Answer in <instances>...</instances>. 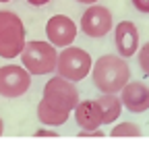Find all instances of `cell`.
<instances>
[{
  "instance_id": "cell-1",
  "label": "cell",
  "mask_w": 149,
  "mask_h": 145,
  "mask_svg": "<svg viewBox=\"0 0 149 145\" xmlns=\"http://www.w3.org/2000/svg\"><path fill=\"white\" fill-rule=\"evenodd\" d=\"M79 102V91L72 81L64 77H52L44 85L42 102L37 104V120L46 126H60Z\"/></svg>"
},
{
  "instance_id": "cell-2",
  "label": "cell",
  "mask_w": 149,
  "mask_h": 145,
  "mask_svg": "<svg viewBox=\"0 0 149 145\" xmlns=\"http://www.w3.org/2000/svg\"><path fill=\"white\" fill-rule=\"evenodd\" d=\"M91 77L102 93H118L130 79V68L120 54H104L91 64Z\"/></svg>"
},
{
  "instance_id": "cell-3",
  "label": "cell",
  "mask_w": 149,
  "mask_h": 145,
  "mask_svg": "<svg viewBox=\"0 0 149 145\" xmlns=\"http://www.w3.org/2000/svg\"><path fill=\"white\" fill-rule=\"evenodd\" d=\"M25 46V25L13 10H0V56L17 58Z\"/></svg>"
},
{
  "instance_id": "cell-4",
  "label": "cell",
  "mask_w": 149,
  "mask_h": 145,
  "mask_svg": "<svg viewBox=\"0 0 149 145\" xmlns=\"http://www.w3.org/2000/svg\"><path fill=\"white\" fill-rule=\"evenodd\" d=\"M91 54L83 48H77V46H64L62 52H58V58H56V72L60 77L77 83V81H83L89 70H91Z\"/></svg>"
},
{
  "instance_id": "cell-5",
  "label": "cell",
  "mask_w": 149,
  "mask_h": 145,
  "mask_svg": "<svg viewBox=\"0 0 149 145\" xmlns=\"http://www.w3.org/2000/svg\"><path fill=\"white\" fill-rule=\"evenodd\" d=\"M58 52L50 42H25L21 50V62L29 75H50L56 68Z\"/></svg>"
},
{
  "instance_id": "cell-6",
  "label": "cell",
  "mask_w": 149,
  "mask_h": 145,
  "mask_svg": "<svg viewBox=\"0 0 149 145\" xmlns=\"http://www.w3.org/2000/svg\"><path fill=\"white\" fill-rule=\"evenodd\" d=\"M31 85V75L25 66L6 64L0 66V96L2 98H19L23 96Z\"/></svg>"
},
{
  "instance_id": "cell-7",
  "label": "cell",
  "mask_w": 149,
  "mask_h": 145,
  "mask_svg": "<svg viewBox=\"0 0 149 145\" xmlns=\"http://www.w3.org/2000/svg\"><path fill=\"white\" fill-rule=\"evenodd\" d=\"M46 35L54 48H64L70 46L77 38V25L66 15H54L46 23Z\"/></svg>"
},
{
  "instance_id": "cell-8",
  "label": "cell",
  "mask_w": 149,
  "mask_h": 145,
  "mask_svg": "<svg viewBox=\"0 0 149 145\" xmlns=\"http://www.w3.org/2000/svg\"><path fill=\"white\" fill-rule=\"evenodd\" d=\"M81 29L89 38H104L112 29V13L106 6L91 4L81 17Z\"/></svg>"
},
{
  "instance_id": "cell-9",
  "label": "cell",
  "mask_w": 149,
  "mask_h": 145,
  "mask_svg": "<svg viewBox=\"0 0 149 145\" xmlns=\"http://www.w3.org/2000/svg\"><path fill=\"white\" fill-rule=\"evenodd\" d=\"M120 102L126 110L135 112V114H141V112H147L149 108V89L143 81H126L124 87L120 89Z\"/></svg>"
},
{
  "instance_id": "cell-10",
  "label": "cell",
  "mask_w": 149,
  "mask_h": 145,
  "mask_svg": "<svg viewBox=\"0 0 149 145\" xmlns=\"http://www.w3.org/2000/svg\"><path fill=\"white\" fill-rule=\"evenodd\" d=\"M114 44L122 58L135 56L139 50V29L130 21H120L114 31Z\"/></svg>"
},
{
  "instance_id": "cell-11",
  "label": "cell",
  "mask_w": 149,
  "mask_h": 145,
  "mask_svg": "<svg viewBox=\"0 0 149 145\" xmlns=\"http://www.w3.org/2000/svg\"><path fill=\"white\" fill-rule=\"evenodd\" d=\"M74 112V120L81 126V131H93L102 126V110L97 100H85V102H77V106L72 108Z\"/></svg>"
},
{
  "instance_id": "cell-12",
  "label": "cell",
  "mask_w": 149,
  "mask_h": 145,
  "mask_svg": "<svg viewBox=\"0 0 149 145\" xmlns=\"http://www.w3.org/2000/svg\"><path fill=\"white\" fill-rule=\"evenodd\" d=\"M97 104L102 110V124H112L122 112V102L116 93H102Z\"/></svg>"
},
{
  "instance_id": "cell-13",
  "label": "cell",
  "mask_w": 149,
  "mask_h": 145,
  "mask_svg": "<svg viewBox=\"0 0 149 145\" xmlns=\"http://www.w3.org/2000/svg\"><path fill=\"white\" fill-rule=\"evenodd\" d=\"M110 135L112 137H139L141 129L137 124H133V122H120V124H116L114 129H112Z\"/></svg>"
},
{
  "instance_id": "cell-14",
  "label": "cell",
  "mask_w": 149,
  "mask_h": 145,
  "mask_svg": "<svg viewBox=\"0 0 149 145\" xmlns=\"http://www.w3.org/2000/svg\"><path fill=\"white\" fill-rule=\"evenodd\" d=\"M147 52H149V48L147 46H143L141 50H139V62H141V68H143V72H147Z\"/></svg>"
},
{
  "instance_id": "cell-15",
  "label": "cell",
  "mask_w": 149,
  "mask_h": 145,
  "mask_svg": "<svg viewBox=\"0 0 149 145\" xmlns=\"http://www.w3.org/2000/svg\"><path fill=\"white\" fill-rule=\"evenodd\" d=\"M133 6H135L139 13L147 15V13H149V0H133Z\"/></svg>"
},
{
  "instance_id": "cell-16",
  "label": "cell",
  "mask_w": 149,
  "mask_h": 145,
  "mask_svg": "<svg viewBox=\"0 0 149 145\" xmlns=\"http://www.w3.org/2000/svg\"><path fill=\"white\" fill-rule=\"evenodd\" d=\"M35 137H58V133H54L52 129H50V131L40 129V131H35Z\"/></svg>"
},
{
  "instance_id": "cell-17",
  "label": "cell",
  "mask_w": 149,
  "mask_h": 145,
  "mask_svg": "<svg viewBox=\"0 0 149 145\" xmlns=\"http://www.w3.org/2000/svg\"><path fill=\"white\" fill-rule=\"evenodd\" d=\"M79 135H81V137H100V135H104V133H102L100 129H93V131H81Z\"/></svg>"
},
{
  "instance_id": "cell-18",
  "label": "cell",
  "mask_w": 149,
  "mask_h": 145,
  "mask_svg": "<svg viewBox=\"0 0 149 145\" xmlns=\"http://www.w3.org/2000/svg\"><path fill=\"white\" fill-rule=\"evenodd\" d=\"M27 2H29L31 6H44V4L50 2V0H27Z\"/></svg>"
},
{
  "instance_id": "cell-19",
  "label": "cell",
  "mask_w": 149,
  "mask_h": 145,
  "mask_svg": "<svg viewBox=\"0 0 149 145\" xmlns=\"http://www.w3.org/2000/svg\"><path fill=\"white\" fill-rule=\"evenodd\" d=\"M77 2H81V4H95L97 0H77Z\"/></svg>"
},
{
  "instance_id": "cell-20",
  "label": "cell",
  "mask_w": 149,
  "mask_h": 145,
  "mask_svg": "<svg viewBox=\"0 0 149 145\" xmlns=\"http://www.w3.org/2000/svg\"><path fill=\"white\" fill-rule=\"evenodd\" d=\"M4 133V122H2V118H0V135Z\"/></svg>"
},
{
  "instance_id": "cell-21",
  "label": "cell",
  "mask_w": 149,
  "mask_h": 145,
  "mask_svg": "<svg viewBox=\"0 0 149 145\" xmlns=\"http://www.w3.org/2000/svg\"><path fill=\"white\" fill-rule=\"evenodd\" d=\"M0 2H10V0H0Z\"/></svg>"
}]
</instances>
